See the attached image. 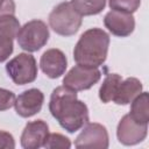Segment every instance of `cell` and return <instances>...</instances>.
<instances>
[{
  "instance_id": "9c48e42d",
  "label": "cell",
  "mask_w": 149,
  "mask_h": 149,
  "mask_svg": "<svg viewBox=\"0 0 149 149\" xmlns=\"http://www.w3.org/2000/svg\"><path fill=\"white\" fill-rule=\"evenodd\" d=\"M44 94L38 88H28L16 97L14 107L21 118H30L37 114L43 106Z\"/></svg>"
},
{
  "instance_id": "603a6c76",
  "label": "cell",
  "mask_w": 149,
  "mask_h": 149,
  "mask_svg": "<svg viewBox=\"0 0 149 149\" xmlns=\"http://www.w3.org/2000/svg\"><path fill=\"white\" fill-rule=\"evenodd\" d=\"M15 2L14 0H0V16L1 15H14Z\"/></svg>"
},
{
  "instance_id": "4fadbf2b",
  "label": "cell",
  "mask_w": 149,
  "mask_h": 149,
  "mask_svg": "<svg viewBox=\"0 0 149 149\" xmlns=\"http://www.w3.org/2000/svg\"><path fill=\"white\" fill-rule=\"evenodd\" d=\"M142 83L137 78H126L125 80H121V83L119 84L113 101L116 105H128L133 101L135 97H137L142 92Z\"/></svg>"
},
{
  "instance_id": "ba28073f",
  "label": "cell",
  "mask_w": 149,
  "mask_h": 149,
  "mask_svg": "<svg viewBox=\"0 0 149 149\" xmlns=\"http://www.w3.org/2000/svg\"><path fill=\"white\" fill-rule=\"evenodd\" d=\"M148 134V125L136 122L129 114L121 118L116 127V137L125 146H135L142 142Z\"/></svg>"
},
{
  "instance_id": "7402d4cb",
  "label": "cell",
  "mask_w": 149,
  "mask_h": 149,
  "mask_svg": "<svg viewBox=\"0 0 149 149\" xmlns=\"http://www.w3.org/2000/svg\"><path fill=\"white\" fill-rule=\"evenodd\" d=\"M0 148H5V149H14L15 148L14 137L8 132L0 130Z\"/></svg>"
},
{
  "instance_id": "d6986e66",
  "label": "cell",
  "mask_w": 149,
  "mask_h": 149,
  "mask_svg": "<svg viewBox=\"0 0 149 149\" xmlns=\"http://www.w3.org/2000/svg\"><path fill=\"white\" fill-rule=\"evenodd\" d=\"M141 0H108V6L113 10L133 14L139 9Z\"/></svg>"
},
{
  "instance_id": "277c9868",
  "label": "cell",
  "mask_w": 149,
  "mask_h": 149,
  "mask_svg": "<svg viewBox=\"0 0 149 149\" xmlns=\"http://www.w3.org/2000/svg\"><path fill=\"white\" fill-rule=\"evenodd\" d=\"M50 37L49 28L42 20L26 22L16 35L19 47L27 52H35L43 48Z\"/></svg>"
},
{
  "instance_id": "44dd1931",
  "label": "cell",
  "mask_w": 149,
  "mask_h": 149,
  "mask_svg": "<svg viewBox=\"0 0 149 149\" xmlns=\"http://www.w3.org/2000/svg\"><path fill=\"white\" fill-rule=\"evenodd\" d=\"M14 50L13 38L9 37H1L0 36V63L8 59Z\"/></svg>"
},
{
  "instance_id": "2e32d148",
  "label": "cell",
  "mask_w": 149,
  "mask_h": 149,
  "mask_svg": "<svg viewBox=\"0 0 149 149\" xmlns=\"http://www.w3.org/2000/svg\"><path fill=\"white\" fill-rule=\"evenodd\" d=\"M70 2L81 16L97 15L106 6V0H71Z\"/></svg>"
},
{
  "instance_id": "5bb4252c",
  "label": "cell",
  "mask_w": 149,
  "mask_h": 149,
  "mask_svg": "<svg viewBox=\"0 0 149 149\" xmlns=\"http://www.w3.org/2000/svg\"><path fill=\"white\" fill-rule=\"evenodd\" d=\"M129 115L139 123L148 125L149 122V94L148 92H141L130 102Z\"/></svg>"
},
{
  "instance_id": "3957f363",
  "label": "cell",
  "mask_w": 149,
  "mask_h": 149,
  "mask_svg": "<svg viewBox=\"0 0 149 149\" xmlns=\"http://www.w3.org/2000/svg\"><path fill=\"white\" fill-rule=\"evenodd\" d=\"M81 17L71 2L64 1L58 3L49 14V26L56 34L68 37L79 30L83 22Z\"/></svg>"
},
{
  "instance_id": "5b68a950",
  "label": "cell",
  "mask_w": 149,
  "mask_h": 149,
  "mask_svg": "<svg viewBox=\"0 0 149 149\" xmlns=\"http://www.w3.org/2000/svg\"><path fill=\"white\" fill-rule=\"evenodd\" d=\"M6 72L16 85H26L37 78V63L30 54H19L6 64Z\"/></svg>"
},
{
  "instance_id": "7c38bea8",
  "label": "cell",
  "mask_w": 149,
  "mask_h": 149,
  "mask_svg": "<svg viewBox=\"0 0 149 149\" xmlns=\"http://www.w3.org/2000/svg\"><path fill=\"white\" fill-rule=\"evenodd\" d=\"M49 135V126L45 121L38 119L26 125L21 134V146L24 149H38L43 147Z\"/></svg>"
},
{
  "instance_id": "30bf717a",
  "label": "cell",
  "mask_w": 149,
  "mask_h": 149,
  "mask_svg": "<svg viewBox=\"0 0 149 149\" xmlns=\"http://www.w3.org/2000/svg\"><path fill=\"white\" fill-rule=\"evenodd\" d=\"M104 24L114 36L118 37H127L129 36L135 28V20L133 14L119 12V10H109L104 17Z\"/></svg>"
},
{
  "instance_id": "8992f818",
  "label": "cell",
  "mask_w": 149,
  "mask_h": 149,
  "mask_svg": "<svg viewBox=\"0 0 149 149\" xmlns=\"http://www.w3.org/2000/svg\"><path fill=\"white\" fill-rule=\"evenodd\" d=\"M101 78V72L98 68L84 65H74L63 78V85L76 91H85L94 86Z\"/></svg>"
},
{
  "instance_id": "8fae6325",
  "label": "cell",
  "mask_w": 149,
  "mask_h": 149,
  "mask_svg": "<svg viewBox=\"0 0 149 149\" xmlns=\"http://www.w3.org/2000/svg\"><path fill=\"white\" fill-rule=\"evenodd\" d=\"M66 66H68L66 56L59 49L56 48L48 49L41 56L40 68L42 72L51 79L59 78L62 74H64Z\"/></svg>"
},
{
  "instance_id": "9a60e30c",
  "label": "cell",
  "mask_w": 149,
  "mask_h": 149,
  "mask_svg": "<svg viewBox=\"0 0 149 149\" xmlns=\"http://www.w3.org/2000/svg\"><path fill=\"white\" fill-rule=\"evenodd\" d=\"M121 80H122V77L118 73H108L105 77L99 88V99L104 104H108L113 101V98L116 93L118 86L121 83Z\"/></svg>"
},
{
  "instance_id": "6da1fadb",
  "label": "cell",
  "mask_w": 149,
  "mask_h": 149,
  "mask_svg": "<svg viewBox=\"0 0 149 149\" xmlns=\"http://www.w3.org/2000/svg\"><path fill=\"white\" fill-rule=\"evenodd\" d=\"M49 111L68 133H76L88 122V108L85 102L78 100L77 92L66 87H56L49 101Z\"/></svg>"
},
{
  "instance_id": "ac0fdd59",
  "label": "cell",
  "mask_w": 149,
  "mask_h": 149,
  "mask_svg": "<svg viewBox=\"0 0 149 149\" xmlns=\"http://www.w3.org/2000/svg\"><path fill=\"white\" fill-rule=\"evenodd\" d=\"M43 147L47 149H69L71 147V141L63 134L49 133Z\"/></svg>"
},
{
  "instance_id": "52a82bcc",
  "label": "cell",
  "mask_w": 149,
  "mask_h": 149,
  "mask_svg": "<svg viewBox=\"0 0 149 149\" xmlns=\"http://www.w3.org/2000/svg\"><path fill=\"white\" fill-rule=\"evenodd\" d=\"M108 144L109 137L106 127L97 122H87L74 140L76 148L106 149L108 148Z\"/></svg>"
},
{
  "instance_id": "e0dca14e",
  "label": "cell",
  "mask_w": 149,
  "mask_h": 149,
  "mask_svg": "<svg viewBox=\"0 0 149 149\" xmlns=\"http://www.w3.org/2000/svg\"><path fill=\"white\" fill-rule=\"evenodd\" d=\"M21 26L15 15H1L0 16V36L15 38Z\"/></svg>"
},
{
  "instance_id": "ffe728a7",
  "label": "cell",
  "mask_w": 149,
  "mask_h": 149,
  "mask_svg": "<svg viewBox=\"0 0 149 149\" xmlns=\"http://www.w3.org/2000/svg\"><path fill=\"white\" fill-rule=\"evenodd\" d=\"M15 99L16 97L12 91L0 87V112L7 111L12 106H14Z\"/></svg>"
},
{
  "instance_id": "7a4b0ae2",
  "label": "cell",
  "mask_w": 149,
  "mask_h": 149,
  "mask_svg": "<svg viewBox=\"0 0 149 149\" xmlns=\"http://www.w3.org/2000/svg\"><path fill=\"white\" fill-rule=\"evenodd\" d=\"M109 47V35L101 28L85 30L73 49V59L77 64L98 68L107 58Z\"/></svg>"
}]
</instances>
